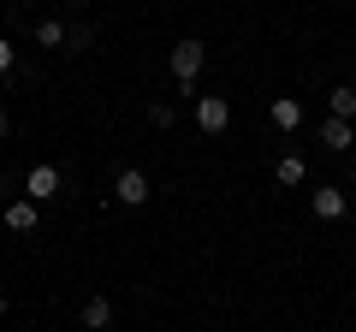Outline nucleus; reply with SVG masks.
Returning a JSON list of instances; mask_svg holds the SVG:
<instances>
[{
    "label": "nucleus",
    "mask_w": 356,
    "mask_h": 332,
    "mask_svg": "<svg viewBox=\"0 0 356 332\" xmlns=\"http://www.w3.org/2000/svg\"><path fill=\"white\" fill-rule=\"evenodd\" d=\"M0 320H6V291H0Z\"/></svg>",
    "instance_id": "nucleus-16"
},
{
    "label": "nucleus",
    "mask_w": 356,
    "mask_h": 332,
    "mask_svg": "<svg viewBox=\"0 0 356 332\" xmlns=\"http://www.w3.org/2000/svg\"><path fill=\"white\" fill-rule=\"evenodd\" d=\"M107 320H113V303H107V297H89V303H83V326H89V332H102Z\"/></svg>",
    "instance_id": "nucleus-10"
},
{
    "label": "nucleus",
    "mask_w": 356,
    "mask_h": 332,
    "mask_svg": "<svg viewBox=\"0 0 356 332\" xmlns=\"http://www.w3.org/2000/svg\"><path fill=\"white\" fill-rule=\"evenodd\" d=\"M344 208H350L344 184H321V190H315V214H321V219H344Z\"/></svg>",
    "instance_id": "nucleus-5"
},
{
    "label": "nucleus",
    "mask_w": 356,
    "mask_h": 332,
    "mask_svg": "<svg viewBox=\"0 0 356 332\" xmlns=\"http://www.w3.org/2000/svg\"><path fill=\"white\" fill-rule=\"evenodd\" d=\"M202 65H208V48H202L196 36H184V42L172 48V77H178V90H196Z\"/></svg>",
    "instance_id": "nucleus-1"
},
{
    "label": "nucleus",
    "mask_w": 356,
    "mask_h": 332,
    "mask_svg": "<svg viewBox=\"0 0 356 332\" xmlns=\"http://www.w3.org/2000/svg\"><path fill=\"white\" fill-rule=\"evenodd\" d=\"M6 72H13V42L0 36V77H6Z\"/></svg>",
    "instance_id": "nucleus-14"
},
{
    "label": "nucleus",
    "mask_w": 356,
    "mask_h": 332,
    "mask_svg": "<svg viewBox=\"0 0 356 332\" xmlns=\"http://www.w3.org/2000/svg\"><path fill=\"white\" fill-rule=\"evenodd\" d=\"M24 196H30V202H54V196H60V166H30Z\"/></svg>",
    "instance_id": "nucleus-4"
},
{
    "label": "nucleus",
    "mask_w": 356,
    "mask_h": 332,
    "mask_svg": "<svg viewBox=\"0 0 356 332\" xmlns=\"http://www.w3.org/2000/svg\"><path fill=\"white\" fill-rule=\"evenodd\" d=\"M350 190H356V172H350Z\"/></svg>",
    "instance_id": "nucleus-17"
},
{
    "label": "nucleus",
    "mask_w": 356,
    "mask_h": 332,
    "mask_svg": "<svg viewBox=\"0 0 356 332\" xmlns=\"http://www.w3.org/2000/svg\"><path fill=\"white\" fill-rule=\"evenodd\" d=\"M196 125H202L208 137H220V131L232 125V107H226V95H196Z\"/></svg>",
    "instance_id": "nucleus-2"
},
{
    "label": "nucleus",
    "mask_w": 356,
    "mask_h": 332,
    "mask_svg": "<svg viewBox=\"0 0 356 332\" xmlns=\"http://www.w3.org/2000/svg\"><path fill=\"white\" fill-rule=\"evenodd\" d=\"M0 137H6V107H0Z\"/></svg>",
    "instance_id": "nucleus-15"
},
{
    "label": "nucleus",
    "mask_w": 356,
    "mask_h": 332,
    "mask_svg": "<svg viewBox=\"0 0 356 332\" xmlns=\"http://www.w3.org/2000/svg\"><path fill=\"white\" fill-rule=\"evenodd\" d=\"M149 125H154V131H166V125H172V107L154 101V107H149Z\"/></svg>",
    "instance_id": "nucleus-13"
},
{
    "label": "nucleus",
    "mask_w": 356,
    "mask_h": 332,
    "mask_svg": "<svg viewBox=\"0 0 356 332\" xmlns=\"http://www.w3.org/2000/svg\"><path fill=\"white\" fill-rule=\"evenodd\" d=\"M36 42H42V48H65V42H72V30H65L60 18H42V24H36Z\"/></svg>",
    "instance_id": "nucleus-11"
},
{
    "label": "nucleus",
    "mask_w": 356,
    "mask_h": 332,
    "mask_svg": "<svg viewBox=\"0 0 356 332\" xmlns=\"http://www.w3.org/2000/svg\"><path fill=\"white\" fill-rule=\"evenodd\" d=\"M267 119H273L280 131H297V125H303V101H297V95H273V107H267Z\"/></svg>",
    "instance_id": "nucleus-6"
},
{
    "label": "nucleus",
    "mask_w": 356,
    "mask_h": 332,
    "mask_svg": "<svg viewBox=\"0 0 356 332\" xmlns=\"http://www.w3.org/2000/svg\"><path fill=\"white\" fill-rule=\"evenodd\" d=\"M36 202L30 196H18V202H6V231H36Z\"/></svg>",
    "instance_id": "nucleus-7"
},
{
    "label": "nucleus",
    "mask_w": 356,
    "mask_h": 332,
    "mask_svg": "<svg viewBox=\"0 0 356 332\" xmlns=\"http://www.w3.org/2000/svg\"><path fill=\"white\" fill-rule=\"evenodd\" d=\"M327 107H332V119H356V90H350V83H339V90L327 95Z\"/></svg>",
    "instance_id": "nucleus-12"
},
{
    "label": "nucleus",
    "mask_w": 356,
    "mask_h": 332,
    "mask_svg": "<svg viewBox=\"0 0 356 332\" xmlns=\"http://www.w3.org/2000/svg\"><path fill=\"white\" fill-rule=\"evenodd\" d=\"M273 179H280V184H303V179H309V160H303V154H280Z\"/></svg>",
    "instance_id": "nucleus-9"
},
{
    "label": "nucleus",
    "mask_w": 356,
    "mask_h": 332,
    "mask_svg": "<svg viewBox=\"0 0 356 332\" xmlns=\"http://www.w3.org/2000/svg\"><path fill=\"white\" fill-rule=\"evenodd\" d=\"M113 196H119L125 208H143V202H149V172H137V166H125V172L113 179Z\"/></svg>",
    "instance_id": "nucleus-3"
},
{
    "label": "nucleus",
    "mask_w": 356,
    "mask_h": 332,
    "mask_svg": "<svg viewBox=\"0 0 356 332\" xmlns=\"http://www.w3.org/2000/svg\"><path fill=\"white\" fill-rule=\"evenodd\" d=\"M321 142H327V149H339V154H344V149H350V142H356L350 119H332V113H327V125H321Z\"/></svg>",
    "instance_id": "nucleus-8"
}]
</instances>
